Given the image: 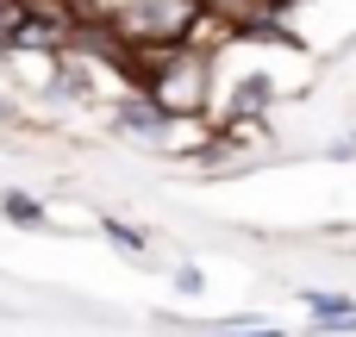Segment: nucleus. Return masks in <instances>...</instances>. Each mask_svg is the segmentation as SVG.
I'll return each instance as SVG.
<instances>
[{"label": "nucleus", "mask_w": 356, "mask_h": 337, "mask_svg": "<svg viewBox=\"0 0 356 337\" xmlns=\"http://www.w3.org/2000/svg\"><path fill=\"white\" fill-rule=\"evenodd\" d=\"M138 88L163 113H213V56L194 44H169L138 63Z\"/></svg>", "instance_id": "f257e3e1"}, {"label": "nucleus", "mask_w": 356, "mask_h": 337, "mask_svg": "<svg viewBox=\"0 0 356 337\" xmlns=\"http://www.w3.org/2000/svg\"><path fill=\"white\" fill-rule=\"evenodd\" d=\"M0 213H6V219H19V225H31V231L44 225V206H38L31 194H19V188H6V194H0Z\"/></svg>", "instance_id": "f03ea898"}, {"label": "nucleus", "mask_w": 356, "mask_h": 337, "mask_svg": "<svg viewBox=\"0 0 356 337\" xmlns=\"http://www.w3.org/2000/svg\"><path fill=\"white\" fill-rule=\"evenodd\" d=\"M313 319H356V300L350 294H307Z\"/></svg>", "instance_id": "7ed1b4c3"}, {"label": "nucleus", "mask_w": 356, "mask_h": 337, "mask_svg": "<svg viewBox=\"0 0 356 337\" xmlns=\"http://www.w3.org/2000/svg\"><path fill=\"white\" fill-rule=\"evenodd\" d=\"M100 231H106L119 250H131V256H144V250H150V238H144V231H131L125 219H100Z\"/></svg>", "instance_id": "20e7f679"}, {"label": "nucleus", "mask_w": 356, "mask_h": 337, "mask_svg": "<svg viewBox=\"0 0 356 337\" xmlns=\"http://www.w3.org/2000/svg\"><path fill=\"white\" fill-rule=\"evenodd\" d=\"M200 288H207V275H200L194 263H181V269H175V294H200Z\"/></svg>", "instance_id": "39448f33"}, {"label": "nucleus", "mask_w": 356, "mask_h": 337, "mask_svg": "<svg viewBox=\"0 0 356 337\" xmlns=\"http://www.w3.org/2000/svg\"><path fill=\"white\" fill-rule=\"evenodd\" d=\"M257 319H244V331H213V337H282V331H250Z\"/></svg>", "instance_id": "423d86ee"}, {"label": "nucleus", "mask_w": 356, "mask_h": 337, "mask_svg": "<svg viewBox=\"0 0 356 337\" xmlns=\"http://www.w3.org/2000/svg\"><path fill=\"white\" fill-rule=\"evenodd\" d=\"M263 6H269V13H275V6H288V0H263Z\"/></svg>", "instance_id": "0eeeda50"}]
</instances>
